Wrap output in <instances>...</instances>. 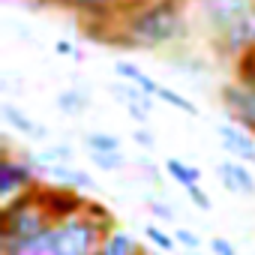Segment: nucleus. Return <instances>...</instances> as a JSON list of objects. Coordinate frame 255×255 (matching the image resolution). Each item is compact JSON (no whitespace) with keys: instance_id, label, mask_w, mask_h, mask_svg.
<instances>
[{"instance_id":"27","label":"nucleus","mask_w":255,"mask_h":255,"mask_svg":"<svg viewBox=\"0 0 255 255\" xmlns=\"http://www.w3.org/2000/svg\"><path fill=\"white\" fill-rule=\"evenodd\" d=\"M132 141L141 144L144 150H153V147H156V138H153V132H147V129H135V132H132Z\"/></svg>"},{"instance_id":"26","label":"nucleus","mask_w":255,"mask_h":255,"mask_svg":"<svg viewBox=\"0 0 255 255\" xmlns=\"http://www.w3.org/2000/svg\"><path fill=\"white\" fill-rule=\"evenodd\" d=\"M210 252L213 255H237V249H234V243L228 240V237H210Z\"/></svg>"},{"instance_id":"23","label":"nucleus","mask_w":255,"mask_h":255,"mask_svg":"<svg viewBox=\"0 0 255 255\" xmlns=\"http://www.w3.org/2000/svg\"><path fill=\"white\" fill-rule=\"evenodd\" d=\"M144 237H147L156 249H162V252H171V249L177 246V237L168 234V231H162L159 225H144Z\"/></svg>"},{"instance_id":"21","label":"nucleus","mask_w":255,"mask_h":255,"mask_svg":"<svg viewBox=\"0 0 255 255\" xmlns=\"http://www.w3.org/2000/svg\"><path fill=\"white\" fill-rule=\"evenodd\" d=\"M234 78L243 81V84H255V48L243 51L234 60Z\"/></svg>"},{"instance_id":"25","label":"nucleus","mask_w":255,"mask_h":255,"mask_svg":"<svg viewBox=\"0 0 255 255\" xmlns=\"http://www.w3.org/2000/svg\"><path fill=\"white\" fill-rule=\"evenodd\" d=\"M174 237H177V243H180V246H186V249H192V252L201 246V237H198L195 231H189V228H177V231H174Z\"/></svg>"},{"instance_id":"9","label":"nucleus","mask_w":255,"mask_h":255,"mask_svg":"<svg viewBox=\"0 0 255 255\" xmlns=\"http://www.w3.org/2000/svg\"><path fill=\"white\" fill-rule=\"evenodd\" d=\"M216 135H219L222 147L234 159H240L246 165H255V135L246 129V126H240V123H222L219 129H216Z\"/></svg>"},{"instance_id":"1","label":"nucleus","mask_w":255,"mask_h":255,"mask_svg":"<svg viewBox=\"0 0 255 255\" xmlns=\"http://www.w3.org/2000/svg\"><path fill=\"white\" fill-rule=\"evenodd\" d=\"M111 228L105 207L90 204L66 219H51L39 234L0 249V255H99L102 237Z\"/></svg>"},{"instance_id":"8","label":"nucleus","mask_w":255,"mask_h":255,"mask_svg":"<svg viewBox=\"0 0 255 255\" xmlns=\"http://www.w3.org/2000/svg\"><path fill=\"white\" fill-rule=\"evenodd\" d=\"M222 105L228 108L231 120L246 126L255 135V84H243V81H231L222 87Z\"/></svg>"},{"instance_id":"24","label":"nucleus","mask_w":255,"mask_h":255,"mask_svg":"<svg viewBox=\"0 0 255 255\" xmlns=\"http://www.w3.org/2000/svg\"><path fill=\"white\" fill-rule=\"evenodd\" d=\"M186 195H189V201H192L198 210H213V201H210V195L201 189V183H192V186H186Z\"/></svg>"},{"instance_id":"7","label":"nucleus","mask_w":255,"mask_h":255,"mask_svg":"<svg viewBox=\"0 0 255 255\" xmlns=\"http://www.w3.org/2000/svg\"><path fill=\"white\" fill-rule=\"evenodd\" d=\"M213 45H216V51H219L222 57H231V60H237L243 51L255 48V6H252L237 24H231L228 30L216 33V36H213Z\"/></svg>"},{"instance_id":"12","label":"nucleus","mask_w":255,"mask_h":255,"mask_svg":"<svg viewBox=\"0 0 255 255\" xmlns=\"http://www.w3.org/2000/svg\"><path fill=\"white\" fill-rule=\"evenodd\" d=\"M0 114H3V120H6V126H12L15 132H21V135H27V138H45V126H39L30 114H24L18 105H12V102H3L0 105Z\"/></svg>"},{"instance_id":"28","label":"nucleus","mask_w":255,"mask_h":255,"mask_svg":"<svg viewBox=\"0 0 255 255\" xmlns=\"http://www.w3.org/2000/svg\"><path fill=\"white\" fill-rule=\"evenodd\" d=\"M150 213L159 216V219H174V210L168 204H162V201H150Z\"/></svg>"},{"instance_id":"20","label":"nucleus","mask_w":255,"mask_h":255,"mask_svg":"<svg viewBox=\"0 0 255 255\" xmlns=\"http://www.w3.org/2000/svg\"><path fill=\"white\" fill-rule=\"evenodd\" d=\"M156 99L159 102H165V105H171V108H177V111H183V114H198V108H195V102L192 99H186L183 93H177V90H171V87H165V84H159V90H156Z\"/></svg>"},{"instance_id":"11","label":"nucleus","mask_w":255,"mask_h":255,"mask_svg":"<svg viewBox=\"0 0 255 255\" xmlns=\"http://www.w3.org/2000/svg\"><path fill=\"white\" fill-rule=\"evenodd\" d=\"M216 174L222 180V186L234 195H255V174L246 168V162L240 159H222L216 165Z\"/></svg>"},{"instance_id":"29","label":"nucleus","mask_w":255,"mask_h":255,"mask_svg":"<svg viewBox=\"0 0 255 255\" xmlns=\"http://www.w3.org/2000/svg\"><path fill=\"white\" fill-rule=\"evenodd\" d=\"M54 51H57V54H63V57H78L75 45H72V42H66V39H57V42H54Z\"/></svg>"},{"instance_id":"19","label":"nucleus","mask_w":255,"mask_h":255,"mask_svg":"<svg viewBox=\"0 0 255 255\" xmlns=\"http://www.w3.org/2000/svg\"><path fill=\"white\" fill-rule=\"evenodd\" d=\"M84 147L87 153H117L120 150V138L111 135V132H87L84 135Z\"/></svg>"},{"instance_id":"16","label":"nucleus","mask_w":255,"mask_h":255,"mask_svg":"<svg viewBox=\"0 0 255 255\" xmlns=\"http://www.w3.org/2000/svg\"><path fill=\"white\" fill-rule=\"evenodd\" d=\"M57 108L66 114V117H78L90 108V96L81 90V87H69V90H60L57 93Z\"/></svg>"},{"instance_id":"3","label":"nucleus","mask_w":255,"mask_h":255,"mask_svg":"<svg viewBox=\"0 0 255 255\" xmlns=\"http://www.w3.org/2000/svg\"><path fill=\"white\" fill-rule=\"evenodd\" d=\"M51 219L54 216L45 204V195H42L39 183L24 189L12 201H3V210H0V249L15 246L27 237L39 234Z\"/></svg>"},{"instance_id":"13","label":"nucleus","mask_w":255,"mask_h":255,"mask_svg":"<svg viewBox=\"0 0 255 255\" xmlns=\"http://www.w3.org/2000/svg\"><path fill=\"white\" fill-rule=\"evenodd\" d=\"M39 171H45V177H51V180H57L60 186H72V189H93V177L87 174V171H81V168H72V162H60V165H45V168H39Z\"/></svg>"},{"instance_id":"22","label":"nucleus","mask_w":255,"mask_h":255,"mask_svg":"<svg viewBox=\"0 0 255 255\" xmlns=\"http://www.w3.org/2000/svg\"><path fill=\"white\" fill-rule=\"evenodd\" d=\"M87 156H90V162H93L99 171H120V168L126 165V156H123L120 150H117V153H96V150H93V153H87Z\"/></svg>"},{"instance_id":"6","label":"nucleus","mask_w":255,"mask_h":255,"mask_svg":"<svg viewBox=\"0 0 255 255\" xmlns=\"http://www.w3.org/2000/svg\"><path fill=\"white\" fill-rule=\"evenodd\" d=\"M30 186H36V165L30 159H15L6 150L3 162H0V198L12 201L15 195H21Z\"/></svg>"},{"instance_id":"5","label":"nucleus","mask_w":255,"mask_h":255,"mask_svg":"<svg viewBox=\"0 0 255 255\" xmlns=\"http://www.w3.org/2000/svg\"><path fill=\"white\" fill-rule=\"evenodd\" d=\"M198 3V15L201 21L210 27V33H222L228 30L231 24H237L252 6H255V0H195Z\"/></svg>"},{"instance_id":"15","label":"nucleus","mask_w":255,"mask_h":255,"mask_svg":"<svg viewBox=\"0 0 255 255\" xmlns=\"http://www.w3.org/2000/svg\"><path fill=\"white\" fill-rule=\"evenodd\" d=\"M114 75L117 78H123V81H132L135 87H141L144 93H150L153 99H156V90H159V81H153L147 72H141L135 63H129V60H117L114 63Z\"/></svg>"},{"instance_id":"2","label":"nucleus","mask_w":255,"mask_h":255,"mask_svg":"<svg viewBox=\"0 0 255 255\" xmlns=\"http://www.w3.org/2000/svg\"><path fill=\"white\" fill-rule=\"evenodd\" d=\"M186 33L183 0H132L114 21V36L132 48H165Z\"/></svg>"},{"instance_id":"17","label":"nucleus","mask_w":255,"mask_h":255,"mask_svg":"<svg viewBox=\"0 0 255 255\" xmlns=\"http://www.w3.org/2000/svg\"><path fill=\"white\" fill-rule=\"evenodd\" d=\"M165 174H168L174 183H180L183 189L192 186V183H201V168H195V165H189V162H183V159H177V156H168V159H165Z\"/></svg>"},{"instance_id":"30","label":"nucleus","mask_w":255,"mask_h":255,"mask_svg":"<svg viewBox=\"0 0 255 255\" xmlns=\"http://www.w3.org/2000/svg\"><path fill=\"white\" fill-rule=\"evenodd\" d=\"M144 168H147L150 180H159V171H156V165H153V162H144Z\"/></svg>"},{"instance_id":"14","label":"nucleus","mask_w":255,"mask_h":255,"mask_svg":"<svg viewBox=\"0 0 255 255\" xmlns=\"http://www.w3.org/2000/svg\"><path fill=\"white\" fill-rule=\"evenodd\" d=\"M99 255H141L138 243L132 240L129 231H120V228H108L99 246Z\"/></svg>"},{"instance_id":"10","label":"nucleus","mask_w":255,"mask_h":255,"mask_svg":"<svg viewBox=\"0 0 255 255\" xmlns=\"http://www.w3.org/2000/svg\"><path fill=\"white\" fill-rule=\"evenodd\" d=\"M111 93H114L117 102H123V108L129 111L138 123H147L150 108H153V96L150 93H144L141 87H135L132 81H123V78H120V84H111Z\"/></svg>"},{"instance_id":"18","label":"nucleus","mask_w":255,"mask_h":255,"mask_svg":"<svg viewBox=\"0 0 255 255\" xmlns=\"http://www.w3.org/2000/svg\"><path fill=\"white\" fill-rule=\"evenodd\" d=\"M72 147L69 144H48V147H42L39 153H33V156H27L36 168H45V165H60V162H72Z\"/></svg>"},{"instance_id":"4","label":"nucleus","mask_w":255,"mask_h":255,"mask_svg":"<svg viewBox=\"0 0 255 255\" xmlns=\"http://www.w3.org/2000/svg\"><path fill=\"white\" fill-rule=\"evenodd\" d=\"M54 3H60V6L72 9L75 15H81L87 30L99 36V33H105V27L114 33V21L123 15V9L129 6L132 0H54Z\"/></svg>"}]
</instances>
